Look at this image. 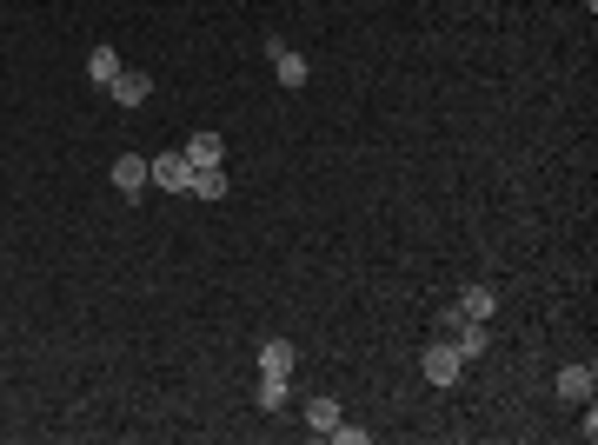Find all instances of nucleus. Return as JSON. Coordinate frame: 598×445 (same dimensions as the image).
<instances>
[{
    "instance_id": "9",
    "label": "nucleus",
    "mask_w": 598,
    "mask_h": 445,
    "mask_svg": "<svg viewBox=\"0 0 598 445\" xmlns=\"http://www.w3.org/2000/svg\"><path fill=\"white\" fill-rule=\"evenodd\" d=\"M293 366H299L293 339H266V346H260V372H293Z\"/></svg>"
},
{
    "instance_id": "8",
    "label": "nucleus",
    "mask_w": 598,
    "mask_h": 445,
    "mask_svg": "<svg viewBox=\"0 0 598 445\" xmlns=\"http://www.w3.org/2000/svg\"><path fill=\"white\" fill-rule=\"evenodd\" d=\"M187 193L193 200H226V167H193Z\"/></svg>"
},
{
    "instance_id": "13",
    "label": "nucleus",
    "mask_w": 598,
    "mask_h": 445,
    "mask_svg": "<svg viewBox=\"0 0 598 445\" xmlns=\"http://www.w3.org/2000/svg\"><path fill=\"white\" fill-rule=\"evenodd\" d=\"M286 406V372H260V412H280Z\"/></svg>"
},
{
    "instance_id": "11",
    "label": "nucleus",
    "mask_w": 598,
    "mask_h": 445,
    "mask_svg": "<svg viewBox=\"0 0 598 445\" xmlns=\"http://www.w3.org/2000/svg\"><path fill=\"white\" fill-rule=\"evenodd\" d=\"M333 426H339V406H333V399H306V432H313V439H326Z\"/></svg>"
},
{
    "instance_id": "4",
    "label": "nucleus",
    "mask_w": 598,
    "mask_h": 445,
    "mask_svg": "<svg viewBox=\"0 0 598 445\" xmlns=\"http://www.w3.org/2000/svg\"><path fill=\"white\" fill-rule=\"evenodd\" d=\"M107 93H113V107H140V100L153 93V80L140 74V67H120V80H113Z\"/></svg>"
},
{
    "instance_id": "12",
    "label": "nucleus",
    "mask_w": 598,
    "mask_h": 445,
    "mask_svg": "<svg viewBox=\"0 0 598 445\" xmlns=\"http://www.w3.org/2000/svg\"><path fill=\"white\" fill-rule=\"evenodd\" d=\"M492 306H499L492 286H466V293H459V313H466V319H492Z\"/></svg>"
},
{
    "instance_id": "10",
    "label": "nucleus",
    "mask_w": 598,
    "mask_h": 445,
    "mask_svg": "<svg viewBox=\"0 0 598 445\" xmlns=\"http://www.w3.org/2000/svg\"><path fill=\"white\" fill-rule=\"evenodd\" d=\"M87 80H94V87H113V80H120V54H113V47H94V54H87Z\"/></svg>"
},
{
    "instance_id": "7",
    "label": "nucleus",
    "mask_w": 598,
    "mask_h": 445,
    "mask_svg": "<svg viewBox=\"0 0 598 445\" xmlns=\"http://www.w3.org/2000/svg\"><path fill=\"white\" fill-rule=\"evenodd\" d=\"M180 153H187V167H220V160H226L220 133H193V140H187V147H180Z\"/></svg>"
},
{
    "instance_id": "14",
    "label": "nucleus",
    "mask_w": 598,
    "mask_h": 445,
    "mask_svg": "<svg viewBox=\"0 0 598 445\" xmlns=\"http://www.w3.org/2000/svg\"><path fill=\"white\" fill-rule=\"evenodd\" d=\"M326 439H339V445H366V426H333Z\"/></svg>"
},
{
    "instance_id": "3",
    "label": "nucleus",
    "mask_w": 598,
    "mask_h": 445,
    "mask_svg": "<svg viewBox=\"0 0 598 445\" xmlns=\"http://www.w3.org/2000/svg\"><path fill=\"white\" fill-rule=\"evenodd\" d=\"M153 173H147V153H120V160H113V186H120V193H140V186H147Z\"/></svg>"
},
{
    "instance_id": "5",
    "label": "nucleus",
    "mask_w": 598,
    "mask_h": 445,
    "mask_svg": "<svg viewBox=\"0 0 598 445\" xmlns=\"http://www.w3.org/2000/svg\"><path fill=\"white\" fill-rule=\"evenodd\" d=\"M592 386H598L592 366H565V372H559V399H565V406H585V399H592Z\"/></svg>"
},
{
    "instance_id": "1",
    "label": "nucleus",
    "mask_w": 598,
    "mask_h": 445,
    "mask_svg": "<svg viewBox=\"0 0 598 445\" xmlns=\"http://www.w3.org/2000/svg\"><path fill=\"white\" fill-rule=\"evenodd\" d=\"M419 372H426V386H459L466 359H459V346H452V339H432L426 359H419Z\"/></svg>"
},
{
    "instance_id": "2",
    "label": "nucleus",
    "mask_w": 598,
    "mask_h": 445,
    "mask_svg": "<svg viewBox=\"0 0 598 445\" xmlns=\"http://www.w3.org/2000/svg\"><path fill=\"white\" fill-rule=\"evenodd\" d=\"M147 173L160 180V193H187V180H193L187 153H160V160H147Z\"/></svg>"
},
{
    "instance_id": "6",
    "label": "nucleus",
    "mask_w": 598,
    "mask_h": 445,
    "mask_svg": "<svg viewBox=\"0 0 598 445\" xmlns=\"http://www.w3.org/2000/svg\"><path fill=\"white\" fill-rule=\"evenodd\" d=\"M266 54H273V74H280V87H306V54H293V47H280V40H273Z\"/></svg>"
}]
</instances>
